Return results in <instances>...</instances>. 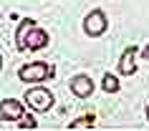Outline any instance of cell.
Instances as JSON below:
<instances>
[{
    "label": "cell",
    "mask_w": 149,
    "mask_h": 131,
    "mask_svg": "<svg viewBox=\"0 0 149 131\" xmlns=\"http://www.w3.org/2000/svg\"><path fill=\"white\" fill-rule=\"evenodd\" d=\"M134 71H136V48H126L124 55H121V61H119V73L121 76H132Z\"/></svg>",
    "instance_id": "cell-7"
},
{
    "label": "cell",
    "mask_w": 149,
    "mask_h": 131,
    "mask_svg": "<svg viewBox=\"0 0 149 131\" xmlns=\"http://www.w3.org/2000/svg\"><path fill=\"white\" fill-rule=\"evenodd\" d=\"M71 91L76 93L79 98H86V96L94 93V81H91L88 76H73V81H71Z\"/></svg>",
    "instance_id": "cell-6"
},
{
    "label": "cell",
    "mask_w": 149,
    "mask_h": 131,
    "mask_svg": "<svg viewBox=\"0 0 149 131\" xmlns=\"http://www.w3.org/2000/svg\"><path fill=\"white\" fill-rule=\"evenodd\" d=\"M141 55H144V58H147V61H149V46L144 48V51H141Z\"/></svg>",
    "instance_id": "cell-12"
},
{
    "label": "cell",
    "mask_w": 149,
    "mask_h": 131,
    "mask_svg": "<svg viewBox=\"0 0 149 131\" xmlns=\"http://www.w3.org/2000/svg\"><path fill=\"white\" fill-rule=\"evenodd\" d=\"M147 119H149V106H147Z\"/></svg>",
    "instance_id": "cell-13"
},
{
    "label": "cell",
    "mask_w": 149,
    "mask_h": 131,
    "mask_svg": "<svg viewBox=\"0 0 149 131\" xmlns=\"http://www.w3.org/2000/svg\"><path fill=\"white\" fill-rule=\"evenodd\" d=\"M91 126H96V116H84V119H76V121L68 123V129H91Z\"/></svg>",
    "instance_id": "cell-10"
},
{
    "label": "cell",
    "mask_w": 149,
    "mask_h": 131,
    "mask_svg": "<svg viewBox=\"0 0 149 131\" xmlns=\"http://www.w3.org/2000/svg\"><path fill=\"white\" fill-rule=\"evenodd\" d=\"M46 46H48V33L36 25L31 30V35H28V48L31 51H40V48H46Z\"/></svg>",
    "instance_id": "cell-8"
},
{
    "label": "cell",
    "mask_w": 149,
    "mask_h": 131,
    "mask_svg": "<svg viewBox=\"0 0 149 131\" xmlns=\"http://www.w3.org/2000/svg\"><path fill=\"white\" fill-rule=\"evenodd\" d=\"M23 116V103L15 98H5L0 103V119L3 121H18Z\"/></svg>",
    "instance_id": "cell-4"
},
{
    "label": "cell",
    "mask_w": 149,
    "mask_h": 131,
    "mask_svg": "<svg viewBox=\"0 0 149 131\" xmlns=\"http://www.w3.org/2000/svg\"><path fill=\"white\" fill-rule=\"evenodd\" d=\"M101 88L106 93H116L119 91V81H116V76L114 73H104V78H101Z\"/></svg>",
    "instance_id": "cell-9"
},
{
    "label": "cell",
    "mask_w": 149,
    "mask_h": 131,
    "mask_svg": "<svg viewBox=\"0 0 149 131\" xmlns=\"http://www.w3.org/2000/svg\"><path fill=\"white\" fill-rule=\"evenodd\" d=\"M33 28H36V20H31V18L20 20V25H18V30H15V48L18 51H28V35H31Z\"/></svg>",
    "instance_id": "cell-5"
},
{
    "label": "cell",
    "mask_w": 149,
    "mask_h": 131,
    "mask_svg": "<svg viewBox=\"0 0 149 131\" xmlns=\"http://www.w3.org/2000/svg\"><path fill=\"white\" fill-rule=\"evenodd\" d=\"M84 30H86V35H104V30H106V15H104L101 10H91L86 18H84Z\"/></svg>",
    "instance_id": "cell-3"
},
{
    "label": "cell",
    "mask_w": 149,
    "mask_h": 131,
    "mask_svg": "<svg viewBox=\"0 0 149 131\" xmlns=\"http://www.w3.org/2000/svg\"><path fill=\"white\" fill-rule=\"evenodd\" d=\"M51 73H53V68L48 63H28V66H23L18 71V78L25 81V83H38V81L51 78Z\"/></svg>",
    "instance_id": "cell-2"
},
{
    "label": "cell",
    "mask_w": 149,
    "mask_h": 131,
    "mask_svg": "<svg viewBox=\"0 0 149 131\" xmlns=\"http://www.w3.org/2000/svg\"><path fill=\"white\" fill-rule=\"evenodd\" d=\"M25 103H28L33 111L43 114V111H48V108L53 106V93L48 91V88L36 86V88H31V91H25Z\"/></svg>",
    "instance_id": "cell-1"
},
{
    "label": "cell",
    "mask_w": 149,
    "mask_h": 131,
    "mask_svg": "<svg viewBox=\"0 0 149 131\" xmlns=\"http://www.w3.org/2000/svg\"><path fill=\"white\" fill-rule=\"evenodd\" d=\"M18 126H20V129H36V116H20V119H18Z\"/></svg>",
    "instance_id": "cell-11"
}]
</instances>
